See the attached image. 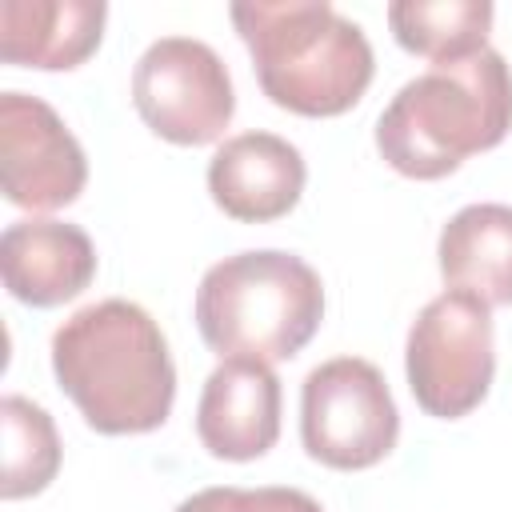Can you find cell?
I'll list each match as a JSON object with an SVG mask.
<instances>
[{
  "label": "cell",
  "instance_id": "1",
  "mask_svg": "<svg viewBox=\"0 0 512 512\" xmlns=\"http://www.w3.org/2000/svg\"><path fill=\"white\" fill-rule=\"evenodd\" d=\"M52 372L84 424L104 436L152 432L176 400V364L160 324L136 300H96L52 332Z\"/></svg>",
  "mask_w": 512,
  "mask_h": 512
},
{
  "label": "cell",
  "instance_id": "2",
  "mask_svg": "<svg viewBox=\"0 0 512 512\" xmlns=\"http://www.w3.org/2000/svg\"><path fill=\"white\" fill-rule=\"evenodd\" d=\"M512 128V68L496 48L432 64L396 88L376 120L380 156L412 180H440Z\"/></svg>",
  "mask_w": 512,
  "mask_h": 512
},
{
  "label": "cell",
  "instance_id": "3",
  "mask_svg": "<svg viewBox=\"0 0 512 512\" xmlns=\"http://www.w3.org/2000/svg\"><path fill=\"white\" fill-rule=\"evenodd\" d=\"M232 24L276 108L340 116L372 84L376 60L364 28L328 0H240Z\"/></svg>",
  "mask_w": 512,
  "mask_h": 512
},
{
  "label": "cell",
  "instance_id": "4",
  "mask_svg": "<svg viewBox=\"0 0 512 512\" xmlns=\"http://www.w3.org/2000/svg\"><path fill=\"white\" fill-rule=\"evenodd\" d=\"M196 328L212 352L292 360L324 320V284L312 264L280 248L216 260L196 288Z\"/></svg>",
  "mask_w": 512,
  "mask_h": 512
},
{
  "label": "cell",
  "instance_id": "5",
  "mask_svg": "<svg viewBox=\"0 0 512 512\" xmlns=\"http://www.w3.org/2000/svg\"><path fill=\"white\" fill-rule=\"evenodd\" d=\"M404 372L416 404L428 416H468L488 396L496 372L492 304L464 288H444L432 296L408 328Z\"/></svg>",
  "mask_w": 512,
  "mask_h": 512
},
{
  "label": "cell",
  "instance_id": "6",
  "mask_svg": "<svg viewBox=\"0 0 512 512\" xmlns=\"http://www.w3.org/2000/svg\"><path fill=\"white\" fill-rule=\"evenodd\" d=\"M400 436V412L380 368L364 356H332L304 376L300 440L328 468L360 472L380 464Z\"/></svg>",
  "mask_w": 512,
  "mask_h": 512
},
{
  "label": "cell",
  "instance_id": "7",
  "mask_svg": "<svg viewBox=\"0 0 512 512\" xmlns=\"http://www.w3.org/2000/svg\"><path fill=\"white\" fill-rule=\"evenodd\" d=\"M132 104L168 144H212L224 136L236 92L224 60L196 36H160L132 68Z\"/></svg>",
  "mask_w": 512,
  "mask_h": 512
},
{
  "label": "cell",
  "instance_id": "8",
  "mask_svg": "<svg viewBox=\"0 0 512 512\" xmlns=\"http://www.w3.org/2000/svg\"><path fill=\"white\" fill-rule=\"evenodd\" d=\"M88 160L52 104L28 92H0V184L8 204L52 212L84 192Z\"/></svg>",
  "mask_w": 512,
  "mask_h": 512
},
{
  "label": "cell",
  "instance_id": "9",
  "mask_svg": "<svg viewBox=\"0 0 512 512\" xmlns=\"http://www.w3.org/2000/svg\"><path fill=\"white\" fill-rule=\"evenodd\" d=\"M196 436L216 460H256L280 436V376L264 360L224 356L196 404Z\"/></svg>",
  "mask_w": 512,
  "mask_h": 512
},
{
  "label": "cell",
  "instance_id": "10",
  "mask_svg": "<svg viewBox=\"0 0 512 512\" xmlns=\"http://www.w3.org/2000/svg\"><path fill=\"white\" fill-rule=\"evenodd\" d=\"M308 168L296 144L276 132L228 136L208 160L212 204L244 224H268L296 208Z\"/></svg>",
  "mask_w": 512,
  "mask_h": 512
},
{
  "label": "cell",
  "instance_id": "11",
  "mask_svg": "<svg viewBox=\"0 0 512 512\" xmlns=\"http://www.w3.org/2000/svg\"><path fill=\"white\" fill-rule=\"evenodd\" d=\"M4 288L32 308L76 300L96 276V248L80 224L68 220H16L0 236Z\"/></svg>",
  "mask_w": 512,
  "mask_h": 512
},
{
  "label": "cell",
  "instance_id": "12",
  "mask_svg": "<svg viewBox=\"0 0 512 512\" xmlns=\"http://www.w3.org/2000/svg\"><path fill=\"white\" fill-rule=\"evenodd\" d=\"M104 0H4L0 4V56L20 68H76L104 36Z\"/></svg>",
  "mask_w": 512,
  "mask_h": 512
},
{
  "label": "cell",
  "instance_id": "13",
  "mask_svg": "<svg viewBox=\"0 0 512 512\" xmlns=\"http://www.w3.org/2000/svg\"><path fill=\"white\" fill-rule=\"evenodd\" d=\"M440 276L484 304H512V204H468L436 240Z\"/></svg>",
  "mask_w": 512,
  "mask_h": 512
},
{
  "label": "cell",
  "instance_id": "14",
  "mask_svg": "<svg viewBox=\"0 0 512 512\" xmlns=\"http://www.w3.org/2000/svg\"><path fill=\"white\" fill-rule=\"evenodd\" d=\"M496 8L488 0H392L388 28L400 48L428 56L432 64L472 56L488 48Z\"/></svg>",
  "mask_w": 512,
  "mask_h": 512
},
{
  "label": "cell",
  "instance_id": "15",
  "mask_svg": "<svg viewBox=\"0 0 512 512\" xmlns=\"http://www.w3.org/2000/svg\"><path fill=\"white\" fill-rule=\"evenodd\" d=\"M0 428H4L0 496L24 500V496L44 492L60 472V436H56L52 416L36 400L8 392L0 400Z\"/></svg>",
  "mask_w": 512,
  "mask_h": 512
},
{
  "label": "cell",
  "instance_id": "16",
  "mask_svg": "<svg viewBox=\"0 0 512 512\" xmlns=\"http://www.w3.org/2000/svg\"><path fill=\"white\" fill-rule=\"evenodd\" d=\"M176 512H324L320 500H312L300 488H204L176 504Z\"/></svg>",
  "mask_w": 512,
  "mask_h": 512
}]
</instances>
